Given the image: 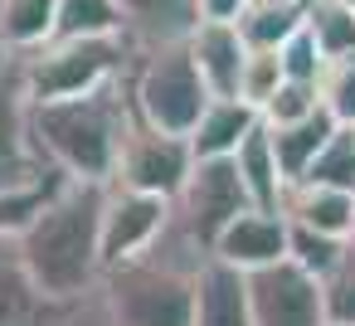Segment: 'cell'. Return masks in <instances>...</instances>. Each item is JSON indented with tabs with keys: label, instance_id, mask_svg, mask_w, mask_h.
I'll list each match as a JSON object with an SVG mask.
<instances>
[{
	"label": "cell",
	"instance_id": "5b68a950",
	"mask_svg": "<svg viewBox=\"0 0 355 326\" xmlns=\"http://www.w3.org/2000/svg\"><path fill=\"white\" fill-rule=\"evenodd\" d=\"M137 44L127 35H73V40H49L44 49L25 54V83L35 103H59V98H83L98 93L117 78L132 74Z\"/></svg>",
	"mask_w": 355,
	"mask_h": 326
},
{
	"label": "cell",
	"instance_id": "ffe728a7",
	"mask_svg": "<svg viewBox=\"0 0 355 326\" xmlns=\"http://www.w3.org/2000/svg\"><path fill=\"white\" fill-rule=\"evenodd\" d=\"M340 132V122L321 108V112H311V117H302V122H287V127H272V146H277V161H282V175L297 185L306 171H311V161L326 151V141Z\"/></svg>",
	"mask_w": 355,
	"mask_h": 326
},
{
	"label": "cell",
	"instance_id": "6da1fadb",
	"mask_svg": "<svg viewBox=\"0 0 355 326\" xmlns=\"http://www.w3.org/2000/svg\"><path fill=\"white\" fill-rule=\"evenodd\" d=\"M103 209L107 185L64 175L35 209V219L20 229L25 268L49 302L69 307L103 282Z\"/></svg>",
	"mask_w": 355,
	"mask_h": 326
},
{
	"label": "cell",
	"instance_id": "4fadbf2b",
	"mask_svg": "<svg viewBox=\"0 0 355 326\" xmlns=\"http://www.w3.org/2000/svg\"><path fill=\"white\" fill-rule=\"evenodd\" d=\"M185 44H190V54H195V64H200V74H205L209 93H214V98H239L243 64H248V54H253L248 40L239 35V25H229V20H200Z\"/></svg>",
	"mask_w": 355,
	"mask_h": 326
},
{
	"label": "cell",
	"instance_id": "277c9868",
	"mask_svg": "<svg viewBox=\"0 0 355 326\" xmlns=\"http://www.w3.org/2000/svg\"><path fill=\"white\" fill-rule=\"evenodd\" d=\"M127 88H132V108L146 127H161V132H175V137H190L205 117V108L214 103L190 44H156V49H137L132 59V74H127Z\"/></svg>",
	"mask_w": 355,
	"mask_h": 326
},
{
	"label": "cell",
	"instance_id": "3957f363",
	"mask_svg": "<svg viewBox=\"0 0 355 326\" xmlns=\"http://www.w3.org/2000/svg\"><path fill=\"white\" fill-rule=\"evenodd\" d=\"M132 122H137L132 88H127V78H117L83 98L35 103V146L49 161V171L69 175V180L112 185Z\"/></svg>",
	"mask_w": 355,
	"mask_h": 326
},
{
	"label": "cell",
	"instance_id": "e0dca14e",
	"mask_svg": "<svg viewBox=\"0 0 355 326\" xmlns=\"http://www.w3.org/2000/svg\"><path fill=\"white\" fill-rule=\"evenodd\" d=\"M282 214H287L292 224L316 229V234H331V239H355V190H331V185L297 180V185L287 190Z\"/></svg>",
	"mask_w": 355,
	"mask_h": 326
},
{
	"label": "cell",
	"instance_id": "ac0fdd59",
	"mask_svg": "<svg viewBox=\"0 0 355 326\" xmlns=\"http://www.w3.org/2000/svg\"><path fill=\"white\" fill-rule=\"evenodd\" d=\"M234 166H239V175H243V185H248V200H253L258 209H282V205H287L292 180L282 175V161H277V146H272V127H268V122L234 151Z\"/></svg>",
	"mask_w": 355,
	"mask_h": 326
},
{
	"label": "cell",
	"instance_id": "5bb4252c",
	"mask_svg": "<svg viewBox=\"0 0 355 326\" xmlns=\"http://www.w3.org/2000/svg\"><path fill=\"white\" fill-rule=\"evenodd\" d=\"M122 15V35L137 49L180 44L200 25V0H112Z\"/></svg>",
	"mask_w": 355,
	"mask_h": 326
},
{
	"label": "cell",
	"instance_id": "2e32d148",
	"mask_svg": "<svg viewBox=\"0 0 355 326\" xmlns=\"http://www.w3.org/2000/svg\"><path fill=\"white\" fill-rule=\"evenodd\" d=\"M195 326H253V302H248V273L209 258L200 273V297H195Z\"/></svg>",
	"mask_w": 355,
	"mask_h": 326
},
{
	"label": "cell",
	"instance_id": "ba28073f",
	"mask_svg": "<svg viewBox=\"0 0 355 326\" xmlns=\"http://www.w3.org/2000/svg\"><path fill=\"white\" fill-rule=\"evenodd\" d=\"M243 209H253V200H248V185H243L234 156H224V161H195L185 190L175 195V219H180L209 253H214L219 234H224Z\"/></svg>",
	"mask_w": 355,
	"mask_h": 326
},
{
	"label": "cell",
	"instance_id": "484cf974",
	"mask_svg": "<svg viewBox=\"0 0 355 326\" xmlns=\"http://www.w3.org/2000/svg\"><path fill=\"white\" fill-rule=\"evenodd\" d=\"M287 83V74H282V54L277 49H253L248 54V64H243V83H239V98L248 103V108H268L272 98H277V88Z\"/></svg>",
	"mask_w": 355,
	"mask_h": 326
},
{
	"label": "cell",
	"instance_id": "d6986e66",
	"mask_svg": "<svg viewBox=\"0 0 355 326\" xmlns=\"http://www.w3.org/2000/svg\"><path fill=\"white\" fill-rule=\"evenodd\" d=\"M59 40V0H0V49L35 54Z\"/></svg>",
	"mask_w": 355,
	"mask_h": 326
},
{
	"label": "cell",
	"instance_id": "f546056e",
	"mask_svg": "<svg viewBox=\"0 0 355 326\" xmlns=\"http://www.w3.org/2000/svg\"><path fill=\"white\" fill-rule=\"evenodd\" d=\"M321 287H326V316H331V326H355V243H350L345 263Z\"/></svg>",
	"mask_w": 355,
	"mask_h": 326
},
{
	"label": "cell",
	"instance_id": "52a82bcc",
	"mask_svg": "<svg viewBox=\"0 0 355 326\" xmlns=\"http://www.w3.org/2000/svg\"><path fill=\"white\" fill-rule=\"evenodd\" d=\"M190 171H195V146H190V137L146 127V122L137 117L132 132H127V146H122V161H117L112 185L137 190V195H161V200L175 205V195L185 190Z\"/></svg>",
	"mask_w": 355,
	"mask_h": 326
},
{
	"label": "cell",
	"instance_id": "7c38bea8",
	"mask_svg": "<svg viewBox=\"0 0 355 326\" xmlns=\"http://www.w3.org/2000/svg\"><path fill=\"white\" fill-rule=\"evenodd\" d=\"M0 326H64V307L49 302L25 268L20 234H0Z\"/></svg>",
	"mask_w": 355,
	"mask_h": 326
},
{
	"label": "cell",
	"instance_id": "8992f818",
	"mask_svg": "<svg viewBox=\"0 0 355 326\" xmlns=\"http://www.w3.org/2000/svg\"><path fill=\"white\" fill-rule=\"evenodd\" d=\"M59 180L35 146V98L25 83V54L0 49V195H25Z\"/></svg>",
	"mask_w": 355,
	"mask_h": 326
},
{
	"label": "cell",
	"instance_id": "7402d4cb",
	"mask_svg": "<svg viewBox=\"0 0 355 326\" xmlns=\"http://www.w3.org/2000/svg\"><path fill=\"white\" fill-rule=\"evenodd\" d=\"M306 30L326 59L355 54V6L345 0H306Z\"/></svg>",
	"mask_w": 355,
	"mask_h": 326
},
{
	"label": "cell",
	"instance_id": "f1b7e54d",
	"mask_svg": "<svg viewBox=\"0 0 355 326\" xmlns=\"http://www.w3.org/2000/svg\"><path fill=\"white\" fill-rule=\"evenodd\" d=\"M277 54H282V74H287V78H297V83H321V74H326V64H331V59L321 54V44L311 40V30H306V25H302V30H297Z\"/></svg>",
	"mask_w": 355,
	"mask_h": 326
},
{
	"label": "cell",
	"instance_id": "9c48e42d",
	"mask_svg": "<svg viewBox=\"0 0 355 326\" xmlns=\"http://www.w3.org/2000/svg\"><path fill=\"white\" fill-rule=\"evenodd\" d=\"M248 302H253V326H331L321 277H311L292 258L248 273Z\"/></svg>",
	"mask_w": 355,
	"mask_h": 326
},
{
	"label": "cell",
	"instance_id": "83f0119b",
	"mask_svg": "<svg viewBox=\"0 0 355 326\" xmlns=\"http://www.w3.org/2000/svg\"><path fill=\"white\" fill-rule=\"evenodd\" d=\"M311 112H321V88L287 78V83L277 88V98L263 108V122H268V127H287V122H302V117H311Z\"/></svg>",
	"mask_w": 355,
	"mask_h": 326
},
{
	"label": "cell",
	"instance_id": "30bf717a",
	"mask_svg": "<svg viewBox=\"0 0 355 326\" xmlns=\"http://www.w3.org/2000/svg\"><path fill=\"white\" fill-rule=\"evenodd\" d=\"M171 200L161 195H137L122 185H107V209H103V273L117 263L141 258L171 224Z\"/></svg>",
	"mask_w": 355,
	"mask_h": 326
},
{
	"label": "cell",
	"instance_id": "9a60e30c",
	"mask_svg": "<svg viewBox=\"0 0 355 326\" xmlns=\"http://www.w3.org/2000/svg\"><path fill=\"white\" fill-rule=\"evenodd\" d=\"M258 127H263V112L258 108H248L243 98H214L205 108L200 127L190 132L195 161H224V156H234Z\"/></svg>",
	"mask_w": 355,
	"mask_h": 326
},
{
	"label": "cell",
	"instance_id": "4dcf8cb0",
	"mask_svg": "<svg viewBox=\"0 0 355 326\" xmlns=\"http://www.w3.org/2000/svg\"><path fill=\"white\" fill-rule=\"evenodd\" d=\"M59 180H64V175H59ZM59 180H49L44 190H25V195H0V234H20V229L35 219V209L49 200V190H54Z\"/></svg>",
	"mask_w": 355,
	"mask_h": 326
},
{
	"label": "cell",
	"instance_id": "cb8c5ba5",
	"mask_svg": "<svg viewBox=\"0 0 355 326\" xmlns=\"http://www.w3.org/2000/svg\"><path fill=\"white\" fill-rule=\"evenodd\" d=\"M311 185H331V190H355V127H340L326 151L311 161V171L302 175Z\"/></svg>",
	"mask_w": 355,
	"mask_h": 326
},
{
	"label": "cell",
	"instance_id": "603a6c76",
	"mask_svg": "<svg viewBox=\"0 0 355 326\" xmlns=\"http://www.w3.org/2000/svg\"><path fill=\"white\" fill-rule=\"evenodd\" d=\"M350 243H355V239H331V234H316V229H306V224H292L287 258H292L297 268H306L311 277H321V282H326V277L345 263Z\"/></svg>",
	"mask_w": 355,
	"mask_h": 326
},
{
	"label": "cell",
	"instance_id": "8fae6325",
	"mask_svg": "<svg viewBox=\"0 0 355 326\" xmlns=\"http://www.w3.org/2000/svg\"><path fill=\"white\" fill-rule=\"evenodd\" d=\"M287 243H292V219L282 209H243L214 243V258L239 268V273H258V268H272L287 258Z\"/></svg>",
	"mask_w": 355,
	"mask_h": 326
},
{
	"label": "cell",
	"instance_id": "1f68e13d",
	"mask_svg": "<svg viewBox=\"0 0 355 326\" xmlns=\"http://www.w3.org/2000/svg\"><path fill=\"white\" fill-rule=\"evenodd\" d=\"M243 6H248V0H200V20H239L243 15Z\"/></svg>",
	"mask_w": 355,
	"mask_h": 326
},
{
	"label": "cell",
	"instance_id": "d4e9b609",
	"mask_svg": "<svg viewBox=\"0 0 355 326\" xmlns=\"http://www.w3.org/2000/svg\"><path fill=\"white\" fill-rule=\"evenodd\" d=\"M73 35H122V15L112 0H59V40Z\"/></svg>",
	"mask_w": 355,
	"mask_h": 326
},
{
	"label": "cell",
	"instance_id": "7a4b0ae2",
	"mask_svg": "<svg viewBox=\"0 0 355 326\" xmlns=\"http://www.w3.org/2000/svg\"><path fill=\"white\" fill-rule=\"evenodd\" d=\"M209 258L214 253L171 209L166 234L141 258L107 268L98 292H103L117 326H195L200 273L209 268Z\"/></svg>",
	"mask_w": 355,
	"mask_h": 326
},
{
	"label": "cell",
	"instance_id": "d6a6232c",
	"mask_svg": "<svg viewBox=\"0 0 355 326\" xmlns=\"http://www.w3.org/2000/svg\"><path fill=\"white\" fill-rule=\"evenodd\" d=\"M345 6H355V0H345Z\"/></svg>",
	"mask_w": 355,
	"mask_h": 326
},
{
	"label": "cell",
	"instance_id": "44dd1931",
	"mask_svg": "<svg viewBox=\"0 0 355 326\" xmlns=\"http://www.w3.org/2000/svg\"><path fill=\"white\" fill-rule=\"evenodd\" d=\"M234 25L248 40V49H282L306 25V0H248Z\"/></svg>",
	"mask_w": 355,
	"mask_h": 326
},
{
	"label": "cell",
	"instance_id": "4316f807",
	"mask_svg": "<svg viewBox=\"0 0 355 326\" xmlns=\"http://www.w3.org/2000/svg\"><path fill=\"white\" fill-rule=\"evenodd\" d=\"M316 88H321V108H326L340 127H355V54L331 59Z\"/></svg>",
	"mask_w": 355,
	"mask_h": 326
}]
</instances>
